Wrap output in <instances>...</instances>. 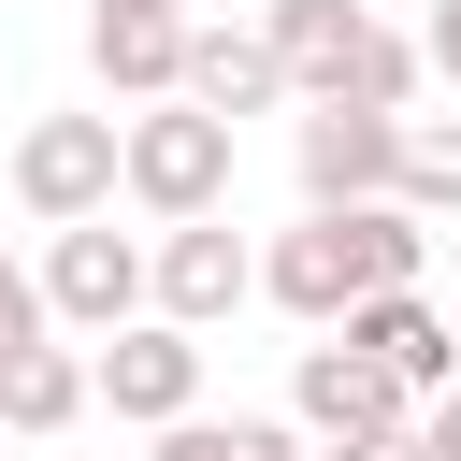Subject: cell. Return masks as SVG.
<instances>
[{
	"label": "cell",
	"instance_id": "13",
	"mask_svg": "<svg viewBox=\"0 0 461 461\" xmlns=\"http://www.w3.org/2000/svg\"><path fill=\"white\" fill-rule=\"evenodd\" d=\"M86 58H101L115 101H173V72H187V14H86Z\"/></svg>",
	"mask_w": 461,
	"mask_h": 461
},
{
	"label": "cell",
	"instance_id": "18",
	"mask_svg": "<svg viewBox=\"0 0 461 461\" xmlns=\"http://www.w3.org/2000/svg\"><path fill=\"white\" fill-rule=\"evenodd\" d=\"M418 72H432V86H461V0H432V14H418Z\"/></svg>",
	"mask_w": 461,
	"mask_h": 461
},
{
	"label": "cell",
	"instance_id": "19",
	"mask_svg": "<svg viewBox=\"0 0 461 461\" xmlns=\"http://www.w3.org/2000/svg\"><path fill=\"white\" fill-rule=\"evenodd\" d=\"M317 461H432V447H418V418H389V432H346V447H317Z\"/></svg>",
	"mask_w": 461,
	"mask_h": 461
},
{
	"label": "cell",
	"instance_id": "9",
	"mask_svg": "<svg viewBox=\"0 0 461 461\" xmlns=\"http://www.w3.org/2000/svg\"><path fill=\"white\" fill-rule=\"evenodd\" d=\"M331 331H346V346H360V360H389V375H403V389H418V403H432V389H447V375H461V317H447V303H432V288H360V303H346V317H331Z\"/></svg>",
	"mask_w": 461,
	"mask_h": 461
},
{
	"label": "cell",
	"instance_id": "10",
	"mask_svg": "<svg viewBox=\"0 0 461 461\" xmlns=\"http://www.w3.org/2000/svg\"><path fill=\"white\" fill-rule=\"evenodd\" d=\"M259 303H288L303 331H331V317L360 303V259H346V216H317V202H303V230H274V245H259Z\"/></svg>",
	"mask_w": 461,
	"mask_h": 461
},
{
	"label": "cell",
	"instance_id": "12",
	"mask_svg": "<svg viewBox=\"0 0 461 461\" xmlns=\"http://www.w3.org/2000/svg\"><path fill=\"white\" fill-rule=\"evenodd\" d=\"M72 418H86V346H58V331L14 346V360H0V432L43 447V432H72Z\"/></svg>",
	"mask_w": 461,
	"mask_h": 461
},
{
	"label": "cell",
	"instance_id": "2",
	"mask_svg": "<svg viewBox=\"0 0 461 461\" xmlns=\"http://www.w3.org/2000/svg\"><path fill=\"white\" fill-rule=\"evenodd\" d=\"M230 158H245V130L202 115V101H130L115 115V202H144V216H216Z\"/></svg>",
	"mask_w": 461,
	"mask_h": 461
},
{
	"label": "cell",
	"instance_id": "15",
	"mask_svg": "<svg viewBox=\"0 0 461 461\" xmlns=\"http://www.w3.org/2000/svg\"><path fill=\"white\" fill-rule=\"evenodd\" d=\"M144 461H303V418H158L144 432Z\"/></svg>",
	"mask_w": 461,
	"mask_h": 461
},
{
	"label": "cell",
	"instance_id": "14",
	"mask_svg": "<svg viewBox=\"0 0 461 461\" xmlns=\"http://www.w3.org/2000/svg\"><path fill=\"white\" fill-rule=\"evenodd\" d=\"M331 216H346L360 288H432V216H418V202H331Z\"/></svg>",
	"mask_w": 461,
	"mask_h": 461
},
{
	"label": "cell",
	"instance_id": "21",
	"mask_svg": "<svg viewBox=\"0 0 461 461\" xmlns=\"http://www.w3.org/2000/svg\"><path fill=\"white\" fill-rule=\"evenodd\" d=\"M86 14H187V0H86Z\"/></svg>",
	"mask_w": 461,
	"mask_h": 461
},
{
	"label": "cell",
	"instance_id": "1",
	"mask_svg": "<svg viewBox=\"0 0 461 461\" xmlns=\"http://www.w3.org/2000/svg\"><path fill=\"white\" fill-rule=\"evenodd\" d=\"M259 43H274V72H288V101H375V115H418V29H389L375 0H274L259 14Z\"/></svg>",
	"mask_w": 461,
	"mask_h": 461
},
{
	"label": "cell",
	"instance_id": "17",
	"mask_svg": "<svg viewBox=\"0 0 461 461\" xmlns=\"http://www.w3.org/2000/svg\"><path fill=\"white\" fill-rule=\"evenodd\" d=\"M43 331H58V317H43V274L0 245V360H14V346H43Z\"/></svg>",
	"mask_w": 461,
	"mask_h": 461
},
{
	"label": "cell",
	"instance_id": "5",
	"mask_svg": "<svg viewBox=\"0 0 461 461\" xmlns=\"http://www.w3.org/2000/svg\"><path fill=\"white\" fill-rule=\"evenodd\" d=\"M86 403H115L130 432L187 418V403H202V331H173L158 303H144V317H115V331L86 346Z\"/></svg>",
	"mask_w": 461,
	"mask_h": 461
},
{
	"label": "cell",
	"instance_id": "7",
	"mask_svg": "<svg viewBox=\"0 0 461 461\" xmlns=\"http://www.w3.org/2000/svg\"><path fill=\"white\" fill-rule=\"evenodd\" d=\"M14 202L58 230V216H101L115 202V115H29L14 130Z\"/></svg>",
	"mask_w": 461,
	"mask_h": 461
},
{
	"label": "cell",
	"instance_id": "20",
	"mask_svg": "<svg viewBox=\"0 0 461 461\" xmlns=\"http://www.w3.org/2000/svg\"><path fill=\"white\" fill-rule=\"evenodd\" d=\"M418 447H432V461H461V375H447V389L418 403Z\"/></svg>",
	"mask_w": 461,
	"mask_h": 461
},
{
	"label": "cell",
	"instance_id": "16",
	"mask_svg": "<svg viewBox=\"0 0 461 461\" xmlns=\"http://www.w3.org/2000/svg\"><path fill=\"white\" fill-rule=\"evenodd\" d=\"M389 202L461 216V115H403V173H389Z\"/></svg>",
	"mask_w": 461,
	"mask_h": 461
},
{
	"label": "cell",
	"instance_id": "4",
	"mask_svg": "<svg viewBox=\"0 0 461 461\" xmlns=\"http://www.w3.org/2000/svg\"><path fill=\"white\" fill-rule=\"evenodd\" d=\"M29 274H43V317L86 331V346H101L115 317H144V230H115V202H101V216H58V245H43Z\"/></svg>",
	"mask_w": 461,
	"mask_h": 461
},
{
	"label": "cell",
	"instance_id": "3",
	"mask_svg": "<svg viewBox=\"0 0 461 461\" xmlns=\"http://www.w3.org/2000/svg\"><path fill=\"white\" fill-rule=\"evenodd\" d=\"M144 303H158L173 331H216V317L259 303V245L230 230V202H216V216H158V245H144Z\"/></svg>",
	"mask_w": 461,
	"mask_h": 461
},
{
	"label": "cell",
	"instance_id": "8",
	"mask_svg": "<svg viewBox=\"0 0 461 461\" xmlns=\"http://www.w3.org/2000/svg\"><path fill=\"white\" fill-rule=\"evenodd\" d=\"M288 418H303L317 447H346V432H389V418H418V389H403L389 360H360L346 331H317V346L288 360Z\"/></svg>",
	"mask_w": 461,
	"mask_h": 461
},
{
	"label": "cell",
	"instance_id": "6",
	"mask_svg": "<svg viewBox=\"0 0 461 461\" xmlns=\"http://www.w3.org/2000/svg\"><path fill=\"white\" fill-rule=\"evenodd\" d=\"M288 173H303L317 216H331V202H389V173H403V115H375V101H303Z\"/></svg>",
	"mask_w": 461,
	"mask_h": 461
},
{
	"label": "cell",
	"instance_id": "11",
	"mask_svg": "<svg viewBox=\"0 0 461 461\" xmlns=\"http://www.w3.org/2000/svg\"><path fill=\"white\" fill-rule=\"evenodd\" d=\"M173 101H202V115H230V130H245V115H274V101H288V72H274V43H259V29H202V14H187V72H173Z\"/></svg>",
	"mask_w": 461,
	"mask_h": 461
}]
</instances>
